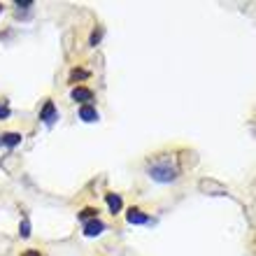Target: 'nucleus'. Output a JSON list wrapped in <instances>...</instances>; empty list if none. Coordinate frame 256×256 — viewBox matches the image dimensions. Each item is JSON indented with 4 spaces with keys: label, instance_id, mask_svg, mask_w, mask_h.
Masks as SVG:
<instances>
[{
    "label": "nucleus",
    "instance_id": "nucleus-9",
    "mask_svg": "<svg viewBox=\"0 0 256 256\" xmlns=\"http://www.w3.org/2000/svg\"><path fill=\"white\" fill-rule=\"evenodd\" d=\"M79 219H84V221H86V219H98V210H96V207H84L82 212H79Z\"/></svg>",
    "mask_w": 256,
    "mask_h": 256
},
{
    "label": "nucleus",
    "instance_id": "nucleus-11",
    "mask_svg": "<svg viewBox=\"0 0 256 256\" xmlns=\"http://www.w3.org/2000/svg\"><path fill=\"white\" fill-rule=\"evenodd\" d=\"M82 77H89V72H86V70H72V75H70V79L75 82V79H82Z\"/></svg>",
    "mask_w": 256,
    "mask_h": 256
},
{
    "label": "nucleus",
    "instance_id": "nucleus-4",
    "mask_svg": "<svg viewBox=\"0 0 256 256\" xmlns=\"http://www.w3.org/2000/svg\"><path fill=\"white\" fill-rule=\"evenodd\" d=\"M40 119L45 121V124H52L56 119V105H54L52 100H47L45 107H42V112H40Z\"/></svg>",
    "mask_w": 256,
    "mask_h": 256
},
{
    "label": "nucleus",
    "instance_id": "nucleus-8",
    "mask_svg": "<svg viewBox=\"0 0 256 256\" xmlns=\"http://www.w3.org/2000/svg\"><path fill=\"white\" fill-rule=\"evenodd\" d=\"M105 200H107V205H110V210L114 212V214H117V212L121 210V196L119 193H105Z\"/></svg>",
    "mask_w": 256,
    "mask_h": 256
},
{
    "label": "nucleus",
    "instance_id": "nucleus-6",
    "mask_svg": "<svg viewBox=\"0 0 256 256\" xmlns=\"http://www.w3.org/2000/svg\"><path fill=\"white\" fill-rule=\"evenodd\" d=\"M0 142L5 144V147H16V144L21 142V133H2Z\"/></svg>",
    "mask_w": 256,
    "mask_h": 256
},
{
    "label": "nucleus",
    "instance_id": "nucleus-3",
    "mask_svg": "<svg viewBox=\"0 0 256 256\" xmlns=\"http://www.w3.org/2000/svg\"><path fill=\"white\" fill-rule=\"evenodd\" d=\"M103 231H105V224H103L100 219H91V221H86V224H84V235H89V238L100 235Z\"/></svg>",
    "mask_w": 256,
    "mask_h": 256
},
{
    "label": "nucleus",
    "instance_id": "nucleus-7",
    "mask_svg": "<svg viewBox=\"0 0 256 256\" xmlns=\"http://www.w3.org/2000/svg\"><path fill=\"white\" fill-rule=\"evenodd\" d=\"M79 119H84V121H96V119H98V112H96V107L82 105V107H79Z\"/></svg>",
    "mask_w": 256,
    "mask_h": 256
},
{
    "label": "nucleus",
    "instance_id": "nucleus-10",
    "mask_svg": "<svg viewBox=\"0 0 256 256\" xmlns=\"http://www.w3.org/2000/svg\"><path fill=\"white\" fill-rule=\"evenodd\" d=\"M19 233H21V238H28V235H30V221L26 217H23L21 226H19Z\"/></svg>",
    "mask_w": 256,
    "mask_h": 256
},
{
    "label": "nucleus",
    "instance_id": "nucleus-13",
    "mask_svg": "<svg viewBox=\"0 0 256 256\" xmlns=\"http://www.w3.org/2000/svg\"><path fill=\"white\" fill-rule=\"evenodd\" d=\"M23 256H42L38 249H28V252H23Z\"/></svg>",
    "mask_w": 256,
    "mask_h": 256
},
{
    "label": "nucleus",
    "instance_id": "nucleus-12",
    "mask_svg": "<svg viewBox=\"0 0 256 256\" xmlns=\"http://www.w3.org/2000/svg\"><path fill=\"white\" fill-rule=\"evenodd\" d=\"M7 117H9V107L0 105V119H7Z\"/></svg>",
    "mask_w": 256,
    "mask_h": 256
},
{
    "label": "nucleus",
    "instance_id": "nucleus-14",
    "mask_svg": "<svg viewBox=\"0 0 256 256\" xmlns=\"http://www.w3.org/2000/svg\"><path fill=\"white\" fill-rule=\"evenodd\" d=\"M0 12H2V5H0Z\"/></svg>",
    "mask_w": 256,
    "mask_h": 256
},
{
    "label": "nucleus",
    "instance_id": "nucleus-2",
    "mask_svg": "<svg viewBox=\"0 0 256 256\" xmlns=\"http://www.w3.org/2000/svg\"><path fill=\"white\" fill-rule=\"evenodd\" d=\"M126 219H128V224H133V226H137V224H149V217H147L140 207H130V210L126 212Z\"/></svg>",
    "mask_w": 256,
    "mask_h": 256
},
{
    "label": "nucleus",
    "instance_id": "nucleus-1",
    "mask_svg": "<svg viewBox=\"0 0 256 256\" xmlns=\"http://www.w3.org/2000/svg\"><path fill=\"white\" fill-rule=\"evenodd\" d=\"M180 168L175 166V161L170 156H156L149 161V177L156 182H173L177 180Z\"/></svg>",
    "mask_w": 256,
    "mask_h": 256
},
{
    "label": "nucleus",
    "instance_id": "nucleus-5",
    "mask_svg": "<svg viewBox=\"0 0 256 256\" xmlns=\"http://www.w3.org/2000/svg\"><path fill=\"white\" fill-rule=\"evenodd\" d=\"M72 100H79V103L93 100V91L86 89V86H77V89H72Z\"/></svg>",
    "mask_w": 256,
    "mask_h": 256
}]
</instances>
